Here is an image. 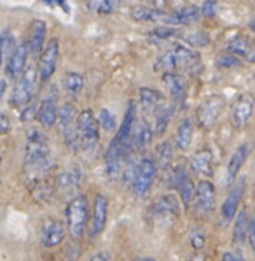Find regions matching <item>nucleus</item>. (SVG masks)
I'll use <instances>...</instances> for the list:
<instances>
[{"instance_id":"39448f33","label":"nucleus","mask_w":255,"mask_h":261,"mask_svg":"<svg viewBox=\"0 0 255 261\" xmlns=\"http://www.w3.org/2000/svg\"><path fill=\"white\" fill-rule=\"evenodd\" d=\"M173 55V67H175V74L177 72H184L187 75H198L203 70V60L201 55L196 51L189 49L184 46H175L171 49Z\"/></svg>"},{"instance_id":"7ed1b4c3","label":"nucleus","mask_w":255,"mask_h":261,"mask_svg":"<svg viewBox=\"0 0 255 261\" xmlns=\"http://www.w3.org/2000/svg\"><path fill=\"white\" fill-rule=\"evenodd\" d=\"M156 175H157V167L152 158H143L142 162H138L135 175L131 179L133 191L138 198H145L149 195L150 188H152L154 180H156Z\"/></svg>"},{"instance_id":"a19ab883","label":"nucleus","mask_w":255,"mask_h":261,"mask_svg":"<svg viewBox=\"0 0 255 261\" xmlns=\"http://www.w3.org/2000/svg\"><path fill=\"white\" fill-rule=\"evenodd\" d=\"M199 14L205 16V18H213L217 14V2L215 0H205L201 9H199Z\"/></svg>"},{"instance_id":"de8ad7c7","label":"nucleus","mask_w":255,"mask_h":261,"mask_svg":"<svg viewBox=\"0 0 255 261\" xmlns=\"http://www.w3.org/2000/svg\"><path fill=\"white\" fill-rule=\"evenodd\" d=\"M6 91H7V81H6V79H0V100L4 98Z\"/></svg>"},{"instance_id":"37998d69","label":"nucleus","mask_w":255,"mask_h":261,"mask_svg":"<svg viewBox=\"0 0 255 261\" xmlns=\"http://www.w3.org/2000/svg\"><path fill=\"white\" fill-rule=\"evenodd\" d=\"M205 233L203 231H193V235H190V244H193L194 249H203L205 247Z\"/></svg>"},{"instance_id":"1a4fd4ad","label":"nucleus","mask_w":255,"mask_h":261,"mask_svg":"<svg viewBox=\"0 0 255 261\" xmlns=\"http://www.w3.org/2000/svg\"><path fill=\"white\" fill-rule=\"evenodd\" d=\"M224 107H226V100L222 96L213 95L210 98H206L198 109V124L201 128H205V130H210L217 123V119L220 118Z\"/></svg>"},{"instance_id":"393cba45","label":"nucleus","mask_w":255,"mask_h":261,"mask_svg":"<svg viewBox=\"0 0 255 261\" xmlns=\"http://www.w3.org/2000/svg\"><path fill=\"white\" fill-rule=\"evenodd\" d=\"M227 49L234 56H241V58H246V60H250V62L253 60V44L248 37H245V35H238L236 39H233V41L229 42Z\"/></svg>"},{"instance_id":"4c0bfd02","label":"nucleus","mask_w":255,"mask_h":261,"mask_svg":"<svg viewBox=\"0 0 255 261\" xmlns=\"http://www.w3.org/2000/svg\"><path fill=\"white\" fill-rule=\"evenodd\" d=\"M13 37H11V32L6 30L4 34H0V69H2L4 58L9 53V49L13 47Z\"/></svg>"},{"instance_id":"58836bf2","label":"nucleus","mask_w":255,"mask_h":261,"mask_svg":"<svg viewBox=\"0 0 255 261\" xmlns=\"http://www.w3.org/2000/svg\"><path fill=\"white\" fill-rule=\"evenodd\" d=\"M184 41L187 44H190L193 47H203L210 42L208 35L205 32H194V34H189V35H184Z\"/></svg>"},{"instance_id":"412c9836","label":"nucleus","mask_w":255,"mask_h":261,"mask_svg":"<svg viewBox=\"0 0 255 261\" xmlns=\"http://www.w3.org/2000/svg\"><path fill=\"white\" fill-rule=\"evenodd\" d=\"M35 118L39 119L41 126L44 128H51L56 124V118H58V106H56V98L54 96H49L41 103V107L37 109V114Z\"/></svg>"},{"instance_id":"3c124183","label":"nucleus","mask_w":255,"mask_h":261,"mask_svg":"<svg viewBox=\"0 0 255 261\" xmlns=\"http://www.w3.org/2000/svg\"><path fill=\"white\" fill-rule=\"evenodd\" d=\"M133 261H157V259H154V258H137Z\"/></svg>"},{"instance_id":"6ab92c4d","label":"nucleus","mask_w":255,"mask_h":261,"mask_svg":"<svg viewBox=\"0 0 255 261\" xmlns=\"http://www.w3.org/2000/svg\"><path fill=\"white\" fill-rule=\"evenodd\" d=\"M46 32H47V25L41 19H35L30 25V32H28V42H26V51L28 55H39L44 47V42H46Z\"/></svg>"},{"instance_id":"c9c22d12","label":"nucleus","mask_w":255,"mask_h":261,"mask_svg":"<svg viewBox=\"0 0 255 261\" xmlns=\"http://www.w3.org/2000/svg\"><path fill=\"white\" fill-rule=\"evenodd\" d=\"M149 37H150V41H154V42L168 41L171 37H180V32L175 30V28H170V27H159L150 32Z\"/></svg>"},{"instance_id":"a878e982","label":"nucleus","mask_w":255,"mask_h":261,"mask_svg":"<svg viewBox=\"0 0 255 261\" xmlns=\"http://www.w3.org/2000/svg\"><path fill=\"white\" fill-rule=\"evenodd\" d=\"M193 134H194V124L189 118L182 119V123L177 128V135H175V144L180 151L189 149L190 142H193Z\"/></svg>"},{"instance_id":"7c9ffc66","label":"nucleus","mask_w":255,"mask_h":261,"mask_svg":"<svg viewBox=\"0 0 255 261\" xmlns=\"http://www.w3.org/2000/svg\"><path fill=\"white\" fill-rule=\"evenodd\" d=\"M79 182H81V172L79 170H67V172H61L56 179V186L58 190H65V191H70V190H77L79 188Z\"/></svg>"},{"instance_id":"e433bc0d","label":"nucleus","mask_w":255,"mask_h":261,"mask_svg":"<svg viewBox=\"0 0 255 261\" xmlns=\"http://www.w3.org/2000/svg\"><path fill=\"white\" fill-rule=\"evenodd\" d=\"M97 121H98V126L103 128L105 132H114L115 128H117V124H115V116L109 109L100 111V116H98Z\"/></svg>"},{"instance_id":"09e8293b","label":"nucleus","mask_w":255,"mask_h":261,"mask_svg":"<svg viewBox=\"0 0 255 261\" xmlns=\"http://www.w3.org/2000/svg\"><path fill=\"white\" fill-rule=\"evenodd\" d=\"M89 261H110L109 258H107L105 254H102V252H100V254H94V256H91V259Z\"/></svg>"},{"instance_id":"f257e3e1","label":"nucleus","mask_w":255,"mask_h":261,"mask_svg":"<svg viewBox=\"0 0 255 261\" xmlns=\"http://www.w3.org/2000/svg\"><path fill=\"white\" fill-rule=\"evenodd\" d=\"M89 219V202L86 196L77 195L67 205V231L74 240H81L86 233Z\"/></svg>"},{"instance_id":"b1692460","label":"nucleus","mask_w":255,"mask_h":261,"mask_svg":"<svg viewBox=\"0 0 255 261\" xmlns=\"http://www.w3.org/2000/svg\"><path fill=\"white\" fill-rule=\"evenodd\" d=\"M173 112H175V106L173 103H168L163 100L159 106L154 107V119H156V132L154 134L157 135H163L168 128V123L171 121L173 118Z\"/></svg>"},{"instance_id":"c85d7f7f","label":"nucleus","mask_w":255,"mask_h":261,"mask_svg":"<svg viewBox=\"0 0 255 261\" xmlns=\"http://www.w3.org/2000/svg\"><path fill=\"white\" fill-rule=\"evenodd\" d=\"M194 190H196V186H194L189 172H185L184 177L180 179V182L177 184L178 196H180V202L184 207H190V202H193V196H194Z\"/></svg>"},{"instance_id":"f704fd0d","label":"nucleus","mask_w":255,"mask_h":261,"mask_svg":"<svg viewBox=\"0 0 255 261\" xmlns=\"http://www.w3.org/2000/svg\"><path fill=\"white\" fill-rule=\"evenodd\" d=\"M82 86H84V77L81 74H75V72H70L65 77V91L69 93V96H77L81 93Z\"/></svg>"},{"instance_id":"a18cd8bd","label":"nucleus","mask_w":255,"mask_h":261,"mask_svg":"<svg viewBox=\"0 0 255 261\" xmlns=\"http://www.w3.org/2000/svg\"><path fill=\"white\" fill-rule=\"evenodd\" d=\"M42 2L47 4V6H59L67 11V0H42Z\"/></svg>"},{"instance_id":"ddd939ff","label":"nucleus","mask_w":255,"mask_h":261,"mask_svg":"<svg viewBox=\"0 0 255 261\" xmlns=\"http://www.w3.org/2000/svg\"><path fill=\"white\" fill-rule=\"evenodd\" d=\"M163 83H165L166 90L170 93L171 103L178 109H184L185 106V96H187V81L182 74H165L163 75Z\"/></svg>"},{"instance_id":"9d476101","label":"nucleus","mask_w":255,"mask_h":261,"mask_svg":"<svg viewBox=\"0 0 255 261\" xmlns=\"http://www.w3.org/2000/svg\"><path fill=\"white\" fill-rule=\"evenodd\" d=\"M245 190H246L245 177H240L233 184V188H231L229 195H227L224 205H222V211H220L222 224H229L231 221L234 219V216H236V212H238V207H240V203L243 200V195H245Z\"/></svg>"},{"instance_id":"c756f323","label":"nucleus","mask_w":255,"mask_h":261,"mask_svg":"<svg viewBox=\"0 0 255 261\" xmlns=\"http://www.w3.org/2000/svg\"><path fill=\"white\" fill-rule=\"evenodd\" d=\"M121 2L122 0H86L87 7L100 16L115 13L119 9V6H121Z\"/></svg>"},{"instance_id":"0eeeda50","label":"nucleus","mask_w":255,"mask_h":261,"mask_svg":"<svg viewBox=\"0 0 255 261\" xmlns=\"http://www.w3.org/2000/svg\"><path fill=\"white\" fill-rule=\"evenodd\" d=\"M59 58V44L58 39H51L47 44H44L41 58H39L37 65V77L41 83H47L53 77L54 70H56V63Z\"/></svg>"},{"instance_id":"aec40b11","label":"nucleus","mask_w":255,"mask_h":261,"mask_svg":"<svg viewBox=\"0 0 255 261\" xmlns=\"http://www.w3.org/2000/svg\"><path fill=\"white\" fill-rule=\"evenodd\" d=\"M199 19V9L194 6L184 7V9L171 11L165 16V25H193Z\"/></svg>"},{"instance_id":"f03ea898","label":"nucleus","mask_w":255,"mask_h":261,"mask_svg":"<svg viewBox=\"0 0 255 261\" xmlns=\"http://www.w3.org/2000/svg\"><path fill=\"white\" fill-rule=\"evenodd\" d=\"M75 128H77V139H79V149L91 151L98 146L100 140V126L94 118L93 111H82L77 114V121H75Z\"/></svg>"},{"instance_id":"2eb2a0df","label":"nucleus","mask_w":255,"mask_h":261,"mask_svg":"<svg viewBox=\"0 0 255 261\" xmlns=\"http://www.w3.org/2000/svg\"><path fill=\"white\" fill-rule=\"evenodd\" d=\"M107 219H109V200L105 195L97 193L93 202V219H91V235L97 237L105 230Z\"/></svg>"},{"instance_id":"423d86ee","label":"nucleus","mask_w":255,"mask_h":261,"mask_svg":"<svg viewBox=\"0 0 255 261\" xmlns=\"http://www.w3.org/2000/svg\"><path fill=\"white\" fill-rule=\"evenodd\" d=\"M56 121L59 123V128L63 132L65 137V144L70 151L79 149V139H77V128H75V121H77V111L72 103H65L58 109V118Z\"/></svg>"},{"instance_id":"20e7f679","label":"nucleus","mask_w":255,"mask_h":261,"mask_svg":"<svg viewBox=\"0 0 255 261\" xmlns=\"http://www.w3.org/2000/svg\"><path fill=\"white\" fill-rule=\"evenodd\" d=\"M35 88H37V70L28 67L23 70V74L19 75V81L16 83L13 95H11V106L23 107L30 103L34 100Z\"/></svg>"},{"instance_id":"79ce46f5","label":"nucleus","mask_w":255,"mask_h":261,"mask_svg":"<svg viewBox=\"0 0 255 261\" xmlns=\"http://www.w3.org/2000/svg\"><path fill=\"white\" fill-rule=\"evenodd\" d=\"M37 109H39V107H37V103H35L34 100H31L30 103H26V107L21 111V121L23 123H30L31 119L35 118V114H37Z\"/></svg>"},{"instance_id":"9b49d317","label":"nucleus","mask_w":255,"mask_h":261,"mask_svg":"<svg viewBox=\"0 0 255 261\" xmlns=\"http://www.w3.org/2000/svg\"><path fill=\"white\" fill-rule=\"evenodd\" d=\"M190 205L198 214H210L215 207V186L210 180H201L194 190V196Z\"/></svg>"},{"instance_id":"4be33fe9","label":"nucleus","mask_w":255,"mask_h":261,"mask_svg":"<svg viewBox=\"0 0 255 261\" xmlns=\"http://www.w3.org/2000/svg\"><path fill=\"white\" fill-rule=\"evenodd\" d=\"M248 154H250V144H243V146H240L233 152L229 163H227V182H233L238 177V174L241 172Z\"/></svg>"},{"instance_id":"4468645a","label":"nucleus","mask_w":255,"mask_h":261,"mask_svg":"<svg viewBox=\"0 0 255 261\" xmlns=\"http://www.w3.org/2000/svg\"><path fill=\"white\" fill-rule=\"evenodd\" d=\"M67 228L65 223L59 219L49 218L44 223L42 231H41V244L44 247H56L65 240Z\"/></svg>"},{"instance_id":"bb28decb","label":"nucleus","mask_w":255,"mask_h":261,"mask_svg":"<svg viewBox=\"0 0 255 261\" xmlns=\"http://www.w3.org/2000/svg\"><path fill=\"white\" fill-rule=\"evenodd\" d=\"M238 218L236 223H234V230H233V240L236 246H243L246 240V231H248V224H250V218L246 214V211L243 208L241 212H236Z\"/></svg>"},{"instance_id":"8fccbe9b","label":"nucleus","mask_w":255,"mask_h":261,"mask_svg":"<svg viewBox=\"0 0 255 261\" xmlns=\"http://www.w3.org/2000/svg\"><path fill=\"white\" fill-rule=\"evenodd\" d=\"M150 2L154 4V6H156V9H157V6L161 7V6H165L166 2H168V0H150Z\"/></svg>"},{"instance_id":"2f4dec72","label":"nucleus","mask_w":255,"mask_h":261,"mask_svg":"<svg viewBox=\"0 0 255 261\" xmlns=\"http://www.w3.org/2000/svg\"><path fill=\"white\" fill-rule=\"evenodd\" d=\"M30 190H31V195L35 196V200H37L39 203H49L51 196H53V186H51L46 179L31 184Z\"/></svg>"},{"instance_id":"49530a36","label":"nucleus","mask_w":255,"mask_h":261,"mask_svg":"<svg viewBox=\"0 0 255 261\" xmlns=\"http://www.w3.org/2000/svg\"><path fill=\"white\" fill-rule=\"evenodd\" d=\"M6 132H9V121H7V118L0 116V134H6Z\"/></svg>"},{"instance_id":"c03bdc74","label":"nucleus","mask_w":255,"mask_h":261,"mask_svg":"<svg viewBox=\"0 0 255 261\" xmlns=\"http://www.w3.org/2000/svg\"><path fill=\"white\" fill-rule=\"evenodd\" d=\"M222 261H243V258L236 252H224L222 254Z\"/></svg>"},{"instance_id":"473e14b6","label":"nucleus","mask_w":255,"mask_h":261,"mask_svg":"<svg viewBox=\"0 0 255 261\" xmlns=\"http://www.w3.org/2000/svg\"><path fill=\"white\" fill-rule=\"evenodd\" d=\"M163 100H165V96L159 93V91L152 90V88H142L140 90V102L145 109L154 111V107L159 106Z\"/></svg>"},{"instance_id":"6e6552de","label":"nucleus","mask_w":255,"mask_h":261,"mask_svg":"<svg viewBox=\"0 0 255 261\" xmlns=\"http://www.w3.org/2000/svg\"><path fill=\"white\" fill-rule=\"evenodd\" d=\"M150 212H152V219H156L157 224L168 226V224L175 223V219L180 214L177 196L165 195V196H161V198H157L156 202H154L152 208H150Z\"/></svg>"},{"instance_id":"cd10ccee","label":"nucleus","mask_w":255,"mask_h":261,"mask_svg":"<svg viewBox=\"0 0 255 261\" xmlns=\"http://www.w3.org/2000/svg\"><path fill=\"white\" fill-rule=\"evenodd\" d=\"M166 13L161 9H149V7H133L131 9V18L135 21H165Z\"/></svg>"},{"instance_id":"f8f14e48","label":"nucleus","mask_w":255,"mask_h":261,"mask_svg":"<svg viewBox=\"0 0 255 261\" xmlns=\"http://www.w3.org/2000/svg\"><path fill=\"white\" fill-rule=\"evenodd\" d=\"M49 158V142L41 130H30L26 140V154L25 163L37 162V160Z\"/></svg>"},{"instance_id":"dca6fc26","label":"nucleus","mask_w":255,"mask_h":261,"mask_svg":"<svg viewBox=\"0 0 255 261\" xmlns=\"http://www.w3.org/2000/svg\"><path fill=\"white\" fill-rule=\"evenodd\" d=\"M154 139V132L152 128L149 126V123L145 119H140V121H135L133 128H131L130 134V144L133 151H143L150 146Z\"/></svg>"},{"instance_id":"a211bd4d","label":"nucleus","mask_w":255,"mask_h":261,"mask_svg":"<svg viewBox=\"0 0 255 261\" xmlns=\"http://www.w3.org/2000/svg\"><path fill=\"white\" fill-rule=\"evenodd\" d=\"M253 112L252 95H241L233 106V124L236 128H243L250 121Z\"/></svg>"},{"instance_id":"72a5a7b5","label":"nucleus","mask_w":255,"mask_h":261,"mask_svg":"<svg viewBox=\"0 0 255 261\" xmlns=\"http://www.w3.org/2000/svg\"><path fill=\"white\" fill-rule=\"evenodd\" d=\"M171 162H173V146H171L170 140H166V142H161L157 147V165L161 170H166Z\"/></svg>"},{"instance_id":"603ef678","label":"nucleus","mask_w":255,"mask_h":261,"mask_svg":"<svg viewBox=\"0 0 255 261\" xmlns=\"http://www.w3.org/2000/svg\"><path fill=\"white\" fill-rule=\"evenodd\" d=\"M0 167H2V156H0Z\"/></svg>"},{"instance_id":"ea45409f","label":"nucleus","mask_w":255,"mask_h":261,"mask_svg":"<svg viewBox=\"0 0 255 261\" xmlns=\"http://www.w3.org/2000/svg\"><path fill=\"white\" fill-rule=\"evenodd\" d=\"M217 65L220 69H233V67H240L241 65V58L231 55V53H224L217 58Z\"/></svg>"},{"instance_id":"f3484780","label":"nucleus","mask_w":255,"mask_h":261,"mask_svg":"<svg viewBox=\"0 0 255 261\" xmlns=\"http://www.w3.org/2000/svg\"><path fill=\"white\" fill-rule=\"evenodd\" d=\"M26 58H28V51H26V44H19L13 49V53L9 56V62L6 65V74L9 79L18 81L19 75L23 74V70L26 69Z\"/></svg>"},{"instance_id":"5701e85b","label":"nucleus","mask_w":255,"mask_h":261,"mask_svg":"<svg viewBox=\"0 0 255 261\" xmlns=\"http://www.w3.org/2000/svg\"><path fill=\"white\" fill-rule=\"evenodd\" d=\"M190 168L196 174L210 177L213 174V154L210 149H201L190 158Z\"/></svg>"}]
</instances>
